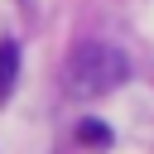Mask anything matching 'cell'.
Instances as JSON below:
<instances>
[{
  "label": "cell",
  "mask_w": 154,
  "mask_h": 154,
  "mask_svg": "<svg viewBox=\"0 0 154 154\" xmlns=\"http://www.w3.org/2000/svg\"><path fill=\"white\" fill-rule=\"evenodd\" d=\"M63 77H67V91H72V96H82V101H96V96L116 91V87L130 77V58H125L116 43L87 38V43H77V48L67 53V67H63Z\"/></svg>",
  "instance_id": "obj_1"
},
{
  "label": "cell",
  "mask_w": 154,
  "mask_h": 154,
  "mask_svg": "<svg viewBox=\"0 0 154 154\" xmlns=\"http://www.w3.org/2000/svg\"><path fill=\"white\" fill-rule=\"evenodd\" d=\"M77 140H82V144H91V149H106L116 135H111V125H106V120H91V116H87V120H77Z\"/></svg>",
  "instance_id": "obj_2"
},
{
  "label": "cell",
  "mask_w": 154,
  "mask_h": 154,
  "mask_svg": "<svg viewBox=\"0 0 154 154\" xmlns=\"http://www.w3.org/2000/svg\"><path fill=\"white\" fill-rule=\"evenodd\" d=\"M14 67H19V53H14V43H0V96L14 87Z\"/></svg>",
  "instance_id": "obj_3"
}]
</instances>
